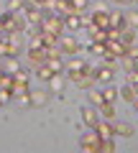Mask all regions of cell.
<instances>
[{"label": "cell", "instance_id": "1", "mask_svg": "<svg viewBox=\"0 0 138 153\" xmlns=\"http://www.w3.org/2000/svg\"><path fill=\"white\" fill-rule=\"evenodd\" d=\"M41 31H44V33H56V36H64V18H59L56 13H46L44 21H41Z\"/></svg>", "mask_w": 138, "mask_h": 153}, {"label": "cell", "instance_id": "2", "mask_svg": "<svg viewBox=\"0 0 138 153\" xmlns=\"http://www.w3.org/2000/svg\"><path fill=\"white\" fill-rule=\"evenodd\" d=\"M100 140H102V138L97 135V130H95V128H90V130L84 133L82 138H79V148H82L84 153H97V148H100Z\"/></svg>", "mask_w": 138, "mask_h": 153}, {"label": "cell", "instance_id": "3", "mask_svg": "<svg viewBox=\"0 0 138 153\" xmlns=\"http://www.w3.org/2000/svg\"><path fill=\"white\" fill-rule=\"evenodd\" d=\"M59 51L61 56H74L79 51V41L74 36H59Z\"/></svg>", "mask_w": 138, "mask_h": 153}, {"label": "cell", "instance_id": "4", "mask_svg": "<svg viewBox=\"0 0 138 153\" xmlns=\"http://www.w3.org/2000/svg\"><path fill=\"white\" fill-rule=\"evenodd\" d=\"M79 115H82V120L87 123V128H95L100 123V115H97V110H95V105H84V107L79 110Z\"/></svg>", "mask_w": 138, "mask_h": 153}, {"label": "cell", "instance_id": "5", "mask_svg": "<svg viewBox=\"0 0 138 153\" xmlns=\"http://www.w3.org/2000/svg\"><path fill=\"white\" fill-rule=\"evenodd\" d=\"M69 82H74L79 89H92L95 84H97L92 74H69Z\"/></svg>", "mask_w": 138, "mask_h": 153}, {"label": "cell", "instance_id": "6", "mask_svg": "<svg viewBox=\"0 0 138 153\" xmlns=\"http://www.w3.org/2000/svg\"><path fill=\"white\" fill-rule=\"evenodd\" d=\"M46 49H28V64L33 66V69H39L41 64H46Z\"/></svg>", "mask_w": 138, "mask_h": 153}, {"label": "cell", "instance_id": "7", "mask_svg": "<svg viewBox=\"0 0 138 153\" xmlns=\"http://www.w3.org/2000/svg\"><path fill=\"white\" fill-rule=\"evenodd\" d=\"M49 100H51L49 89H31V107H44Z\"/></svg>", "mask_w": 138, "mask_h": 153}, {"label": "cell", "instance_id": "8", "mask_svg": "<svg viewBox=\"0 0 138 153\" xmlns=\"http://www.w3.org/2000/svg\"><path fill=\"white\" fill-rule=\"evenodd\" d=\"M113 74H115V69H110V66H102V64H100L97 69H92L95 82H105V84H110V82H113Z\"/></svg>", "mask_w": 138, "mask_h": 153}, {"label": "cell", "instance_id": "9", "mask_svg": "<svg viewBox=\"0 0 138 153\" xmlns=\"http://www.w3.org/2000/svg\"><path fill=\"white\" fill-rule=\"evenodd\" d=\"M54 13H56L59 18L77 16V10H74V5H72V0H56V8H54Z\"/></svg>", "mask_w": 138, "mask_h": 153}, {"label": "cell", "instance_id": "10", "mask_svg": "<svg viewBox=\"0 0 138 153\" xmlns=\"http://www.w3.org/2000/svg\"><path fill=\"white\" fill-rule=\"evenodd\" d=\"M107 28H123V26H128L125 23V16H123L120 10H113V13H107Z\"/></svg>", "mask_w": 138, "mask_h": 153}, {"label": "cell", "instance_id": "11", "mask_svg": "<svg viewBox=\"0 0 138 153\" xmlns=\"http://www.w3.org/2000/svg\"><path fill=\"white\" fill-rule=\"evenodd\" d=\"M95 130H97V135L102 138V140H107V138L115 135V130H113V123H97V125H95Z\"/></svg>", "mask_w": 138, "mask_h": 153}, {"label": "cell", "instance_id": "12", "mask_svg": "<svg viewBox=\"0 0 138 153\" xmlns=\"http://www.w3.org/2000/svg\"><path fill=\"white\" fill-rule=\"evenodd\" d=\"M92 21H95V26L97 28H107V10H102V8H95V13H92Z\"/></svg>", "mask_w": 138, "mask_h": 153}, {"label": "cell", "instance_id": "13", "mask_svg": "<svg viewBox=\"0 0 138 153\" xmlns=\"http://www.w3.org/2000/svg\"><path fill=\"white\" fill-rule=\"evenodd\" d=\"M79 28H82V18L79 16H66L64 18V31L74 33V31H79Z\"/></svg>", "mask_w": 138, "mask_h": 153}, {"label": "cell", "instance_id": "14", "mask_svg": "<svg viewBox=\"0 0 138 153\" xmlns=\"http://www.w3.org/2000/svg\"><path fill=\"white\" fill-rule=\"evenodd\" d=\"M107 51H110V54H115L118 59H123V56H125V51H128V46L123 44V41H107Z\"/></svg>", "mask_w": 138, "mask_h": 153}, {"label": "cell", "instance_id": "15", "mask_svg": "<svg viewBox=\"0 0 138 153\" xmlns=\"http://www.w3.org/2000/svg\"><path fill=\"white\" fill-rule=\"evenodd\" d=\"M120 41H123L125 46L136 44V28H131V26H123V28H120Z\"/></svg>", "mask_w": 138, "mask_h": 153}, {"label": "cell", "instance_id": "16", "mask_svg": "<svg viewBox=\"0 0 138 153\" xmlns=\"http://www.w3.org/2000/svg\"><path fill=\"white\" fill-rule=\"evenodd\" d=\"M113 130H115V135H123V138L133 135V125L131 123H113Z\"/></svg>", "mask_w": 138, "mask_h": 153}, {"label": "cell", "instance_id": "17", "mask_svg": "<svg viewBox=\"0 0 138 153\" xmlns=\"http://www.w3.org/2000/svg\"><path fill=\"white\" fill-rule=\"evenodd\" d=\"M13 84H16V87H28V69H18L16 74H13Z\"/></svg>", "mask_w": 138, "mask_h": 153}, {"label": "cell", "instance_id": "18", "mask_svg": "<svg viewBox=\"0 0 138 153\" xmlns=\"http://www.w3.org/2000/svg\"><path fill=\"white\" fill-rule=\"evenodd\" d=\"M120 97L125 100V102H133V100L138 97V89L133 87V84H125V87H120Z\"/></svg>", "mask_w": 138, "mask_h": 153}, {"label": "cell", "instance_id": "19", "mask_svg": "<svg viewBox=\"0 0 138 153\" xmlns=\"http://www.w3.org/2000/svg\"><path fill=\"white\" fill-rule=\"evenodd\" d=\"M46 64L51 66L54 74H61V71H64V59H61V56H51V59H46Z\"/></svg>", "mask_w": 138, "mask_h": 153}, {"label": "cell", "instance_id": "20", "mask_svg": "<svg viewBox=\"0 0 138 153\" xmlns=\"http://www.w3.org/2000/svg\"><path fill=\"white\" fill-rule=\"evenodd\" d=\"M102 97H105V102H115V100L120 97V89H115L113 84H107V87L102 89Z\"/></svg>", "mask_w": 138, "mask_h": 153}, {"label": "cell", "instance_id": "21", "mask_svg": "<svg viewBox=\"0 0 138 153\" xmlns=\"http://www.w3.org/2000/svg\"><path fill=\"white\" fill-rule=\"evenodd\" d=\"M36 74H39V79H41V82H51L54 71H51V66H49V64H41L39 69H36Z\"/></svg>", "mask_w": 138, "mask_h": 153}, {"label": "cell", "instance_id": "22", "mask_svg": "<svg viewBox=\"0 0 138 153\" xmlns=\"http://www.w3.org/2000/svg\"><path fill=\"white\" fill-rule=\"evenodd\" d=\"M105 51H107V44H102V41H90V54L102 56Z\"/></svg>", "mask_w": 138, "mask_h": 153}, {"label": "cell", "instance_id": "23", "mask_svg": "<svg viewBox=\"0 0 138 153\" xmlns=\"http://www.w3.org/2000/svg\"><path fill=\"white\" fill-rule=\"evenodd\" d=\"M18 69H21V64L16 61V56H8L5 64H3V71H8V74H16Z\"/></svg>", "mask_w": 138, "mask_h": 153}, {"label": "cell", "instance_id": "24", "mask_svg": "<svg viewBox=\"0 0 138 153\" xmlns=\"http://www.w3.org/2000/svg\"><path fill=\"white\" fill-rule=\"evenodd\" d=\"M120 64H123V69H125V74H128V71H136V69H138V59H131V56H123Z\"/></svg>", "mask_w": 138, "mask_h": 153}, {"label": "cell", "instance_id": "25", "mask_svg": "<svg viewBox=\"0 0 138 153\" xmlns=\"http://www.w3.org/2000/svg\"><path fill=\"white\" fill-rule=\"evenodd\" d=\"M90 102H92L95 107H100V105L105 102V97H102V89H90Z\"/></svg>", "mask_w": 138, "mask_h": 153}, {"label": "cell", "instance_id": "26", "mask_svg": "<svg viewBox=\"0 0 138 153\" xmlns=\"http://www.w3.org/2000/svg\"><path fill=\"white\" fill-rule=\"evenodd\" d=\"M41 38H44L46 49H49V46H59V36H56V33H44V31H41Z\"/></svg>", "mask_w": 138, "mask_h": 153}, {"label": "cell", "instance_id": "27", "mask_svg": "<svg viewBox=\"0 0 138 153\" xmlns=\"http://www.w3.org/2000/svg\"><path fill=\"white\" fill-rule=\"evenodd\" d=\"M23 5H26V0H8L5 10H10V13H21V10H23Z\"/></svg>", "mask_w": 138, "mask_h": 153}, {"label": "cell", "instance_id": "28", "mask_svg": "<svg viewBox=\"0 0 138 153\" xmlns=\"http://www.w3.org/2000/svg\"><path fill=\"white\" fill-rule=\"evenodd\" d=\"M100 112L105 115L107 120H113V117H115V107H113V102H102V105H100Z\"/></svg>", "mask_w": 138, "mask_h": 153}, {"label": "cell", "instance_id": "29", "mask_svg": "<svg viewBox=\"0 0 138 153\" xmlns=\"http://www.w3.org/2000/svg\"><path fill=\"white\" fill-rule=\"evenodd\" d=\"M100 153H113L115 151V143H113V138H107V140H100Z\"/></svg>", "mask_w": 138, "mask_h": 153}, {"label": "cell", "instance_id": "30", "mask_svg": "<svg viewBox=\"0 0 138 153\" xmlns=\"http://www.w3.org/2000/svg\"><path fill=\"white\" fill-rule=\"evenodd\" d=\"M90 38H92V41H102V44H107V28H97Z\"/></svg>", "mask_w": 138, "mask_h": 153}, {"label": "cell", "instance_id": "31", "mask_svg": "<svg viewBox=\"0 0 138 153\" xmlns=\"http://www.w3.org/2000/svg\"><path fill=\"white\" fill-rule=\"evenodd\" d=\"M0 87H13V74L0 71Z\"/></svg>", "mask_w": 138, "mask_h": 153}, {"label": "cell", "instance_id": "32", "mask_svg": "<svg viewBox=\"0 0 138 153\" xmlns=\"http://www.w3.org/2000/svg\"><path fill=\"white\" fill-rule=\"evenodd\" d=\"M125 23H128L131 28H136V31H138V10H133L131 16H125Z\"/></svg>", "mask_w": 138, "mask_h": 153}, {"label": "cell", "instance_id": "33", "mask_svg": "<svg viewBox=\"0 0 138 153\" xmlns=\"http://www.w3.org/2000/svg\"><path fill=\"white\" fill-rule=\"evenodd\" d=\"M51 89H54V92H61V87H64V82H61V79H59V74H54V76H51Z\"/></svg>", "mask_w": 138, "mask_h": 153}, {"label": "cell", "instance_id": "34", "mask_svg": "<svg viewBox=\"0 0 138 153\" xmlns=\"http://www.w3.org/2000/svg\"><path fill=\"white\" fill-rule=\"evenodd\" d=\"M72 5H74V10H77V16H82L84 8H87V0H72Z\"/></svg>", "mask_w": 138, "mask_h": 153}, {"label": "cell", "instance_id": "35", "mask_svg": "<svg viewBox=\"0 0 138 153\" xmlns=\"http://www.w3.org/2000/svg\"><path fill=\"white\" fill-rule=\"evenodd\" d=\"M107 41H120V28H107Z\"/></svg>", "mask_w": 138, "mask_h": 153}, {"label": "cell", "instance_id": "36", "mask_svg": "<svg viewBox=\"0 0 138 153\" xmlns=\"http://www.w3.org/2000/svg\"><path fill=\"white\" fill-rule=\"evenodd\" d=\"M125 56H131V59H138V44H131V46H128Z\"/></svg>", "mask_w": 138, "mask_h": 153}, {"label": "cell", "instance_id": "37", "mask_svg": "<svg viewBox=\"0 0 138 153\" xmlns=\"http://www.w3.org/2000/svg\"><path fill=\"white\" fill-rule=\"evenodd\" d=\"M128 84L138 87V69H136V71H128Z\"/></svg>", "mask_w": 138, "mask_h": 153}, {"label": "cell", "instance_id": "38", "mask_svg": "<svg viewBox=\"0 0 138 153\" xmlns=\"http://www.w3.org/2000/svg\"><path fill=\"white\" fill-rule=\"evenodd\" d=\"M0 59H8V41L0 44Z\"/></svg>", "mask_w": 138, "mask_h": 153}, {"label": "cell", "instance_id": "39", "mask_svg": "<svg viewBox=\"0 0 138 153\" xmlns=\"http://www.w3.org/2000/svg\"><path fill=\"white\" fill-rule=\"evenodd\" d=\"M115 3H120V5H128V3H133V0H115Z\"/></svg>", "mask_w": 138, "mask_h": 153}, {"label": "cell", "instance_id": "40", "mask_svg": "<svg viewBox=\"0 0 138 153\" xmlns=\"http://www.w3.org/2000/svg\"><path fill=\"white\" fill-rule=\"evenodd\" d=\"M133 105H136V110H138V97H136V100H133Z\"/></svg>", "mask_w": 138, "mask_h": 153}, {"label": "cell", "instance_id": "41", "mask_svg": "<svg viewBox=\"0 0 138 153\" xmlns=\"http://www.w3.org/2000/svg\"><path fill=\"white\" fill-rule=\"evenodd\" d=\"M0 107H3V100H0Z\"/></svg>", "mask_w": 138, "mask_h": 153}, {"label": "cell", "instance_id": "42", "mask_svg": "<svg viewBox=\"0 0 138 153\" xmlns=\"http://www.w3.org/2000/svg\"><path fill=\"white\" fill-rule=\"evenodd\" d=\"M0 71H3V66H0Z\"/></svg>", "mask_w": 138, "mask_h": 153}, {"label": "cell", "instance_id": "43", "mask_svg": "<svg viewBox=\"0 0 138 153\" xmlns=\"http://www.w3.org/2000/svg\"><path fill=\"white\" fill-rule=\"evenodd\" d=\"M133 3H138V0H133Z\"/></svg>", "mask_w": 138, "mask_h": 153}, {"label": "cell", "instance_id": "44", "mask_svg": "<svg viewBox=\"0 0 138 153\" xmlns=\"http://www.w3.org/2000/svg\"><path fill=\"white\" fill-rule=\"evenodd\" d=\"M136 89H138V87H136Z\"/></svg>", "mask_w": 138, "mask_h": 153}]
</instances>
